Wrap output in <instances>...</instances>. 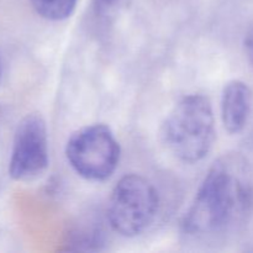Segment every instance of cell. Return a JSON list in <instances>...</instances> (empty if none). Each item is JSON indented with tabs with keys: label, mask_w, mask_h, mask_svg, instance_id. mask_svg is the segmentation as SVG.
I'll return each mask as SVG.
<instances>
[{
	"label": "cell",
	"mask_w": 253,
	"mask_h": 253,
	"mask_svg": "<svg viewBox=\"0 0 253 253\" xmlns=\"http://www.w3.org/2000/svg\"><path fill=\"white\" fill-rule=\"evenodd\" d=\"M253 190L246 162L224 156L208 170L183 221L193 236H215L235 229L249 216Z\"/></svg>",
	"instance_id": "cell-1"
},
{
	"label": "cell",
	"mask_w": 253,
	"mask_h": 253,
	"mask_svg": "<svg viewBox=\"0 0 253 253\" xmlns=\"http://www.w3.org/2000/svg\"><path fill=\"white\" fill-rule=\"evenodd\" d=\"M165 145L184 163H197L210 152L215 140V119L209 98L189 94L170 110L162 127Z\"/></svg>",
	"instance_id": "cell-2"
},
{
	"label": "cell",
	"mask_w": 253,
	"mask_h": 253,
	"mask_svg": "<svg viewBox=\"0 0 253 253\" xmlns=\"http://www.w3.org/2000/svg\"><path fill=\"white\" fill-rule=\"evenodd\" d=\"M158 207L160 198L152 183L140 174H127L114 187L106 216L116 234L133 237L155 221Z\"/></svg>",
	"instance_id": "cell-3"
},
{
	"label": "cell",
	"mask_w": 253,
	"mask_h": 253,
	"mask_svg": "<svg viewBox=\"0 0 253 253\" xmlns=\"http://www.w3.org/2000/svg\"><path fill=\"white\" fill-rule=\"evenodd\" d=\"M66 156L77 174L86 180L103 182L119 166L120 146L104 124L84 126L69 137Z\"/></svg>",
	"instance_id": "cell-4"
},
{
	"label": "cell",
	"mask_w": 253,
	"mask_h": 253,
	"mask_svg": "<svg viewBox=\"0 0 253 253\" xmlns=\"http://www.w3.org/2000/svg\"><path fill=\"white\" fill-rule=\"evenodd\" d=\"M48 137L43 118L27 114L17 124L9 162V174L17 182H30L48 167Z\"/></svg>",
	"instance_id": "cell-5"
},
{
	"label": "cell",
	"mask_w": 253,
	"mask_h": 253,
	"mask_svg": "<svg viewBox=\"0 0 253 253\" xmlns=\"http://www.w3.org/2000/svg\"><path fill=\"white\" fill-rule=\"evenodd\" d=\"M252 109V90L245 82L231 81L221 95V119L230 133H240L249 123Z\"/></svg>",
	"instance_id": "cell-6"
},
{
	"label": "cell",
	"mask_w": 253,
	"mask_h": 253,
	"mask_svg": "<svg viewBox=\"0 0 253 253\" xmlns=\"http://www.w3.org/2000/svg\"><path fill=\"white\" fill-rule=\"evenodd\" d=\"M78 0H31L37 14L49 21H61L73 14Z\"/></svg>",
	"instance_id": "cell-7"
},
{
	"label": "cell",
	"mask_w": 253,
	"mask_h": 253,
	"mask_svg": "<svg viewBox=\"0 0 253 253\" xmlns=\"http://www.w3.org/2000/svg\"><path fill=\"white\" fill-rule=\"evenodd\" d=\"M131 0H91V11L98 21L111 24L128 7Z\"/></svg>",
	"instance_id": "cell-8"
},
{
	"label": "cell",
	"mask_w": 253,
	"mask_h": 253,
	"mask_svg": "<svg viewBox=\"0 0 253 253\" xmlns=\"http://www.w3.org/2000/svg\"><path fill=\"white\" fill-rule=\"evenodd\" d=\"M245 53H246L247 59H249L250 64L253 67V25L249 29L246 36H245Z\"/></svg>",
	"instance_id": "cell-9"
},
{
	"label": "cell",
	"mask_w": 253,
	"mask_h": 253,
	"mask_svg": "<svg viewBox=\"0 0 253 253\" xmlns=\"http://www.w3.org/2000/svg\"><path fill=\"white\" fill-rule=\"evenodd\" d=\"M1 73H2V68H1V61H0V81H1Z\"/></svg>",
	"instance_id": "cell-10"
}]
</instances>
